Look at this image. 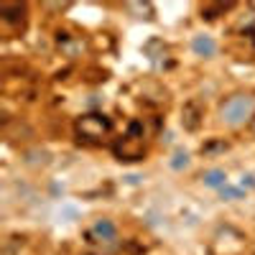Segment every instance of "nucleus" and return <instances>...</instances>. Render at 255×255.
Masks as SVG:
<instances>
[{"mask_svg":"<svg viewBox=\"0 0 255 255\" xmlns=\"http://www.w3.org/2000/svg\"><path fill=\"white\" fill-rule=\"evenodd\" d=\"M77 133L87 140H100L110 133V120L105 115H82L77 120Z\"/></svg>","mask_w":255,"mask_h":255,"instance_id":"obj_2","label":"nucleus"},{"mask_svg":"<svg viewBox=\"0 0 255 255\" xmlns=\"http://www.w3.org/2000/svg\"><path fill=\"white\" fill-rule=\"evenodd\" d=\"M253 113H255V97L253 95H232L222 102V108H220L222 120L232 128L243 125L245 120H253Z\"/></svg>","mask_w":255,"mask_h":255,"instance_id":"obj_1","label":"nucleus"},{"mask_svg":"<svg viewBox=\"0 0 255 255\" xmlns=\"http://www.w3.org/2000/svg\"><path fill=\"white\" fill-rule=\"evenodd\" d=\"M186 166H189V156H186V153H176V156H174V161H171V168L181 171V168H186Z\"/></svg>","mask_w":255,"mask_h":255,"instance_id":"obj_8","label":"nucleus"},{"mask_svg":"<svg viewBox=\"0 0 255 255\" xmlns=\"http://www.w3.org/2000/svg\"><path fill=\"white\" fill-rule=\"evenodd\" d=\"M181 115H184L181 120H184V128H186V130H197V128H199V120H202V108H199V102H197V100L186 102Z\"/></svg>","mask_w":255,"mask_h":255,"instance_id":"obj_3","label":"nucleus"},{"mask_svg":"<svg viewBox=\"0 0 255 255\" xmlns=\"http://www.w3.org/2000/svg\"><path fill=\"white\" fill-rule=\"evenodd\" d=\"M191 49H194L197 56H212V54L217 51V44H215L209 36H194V41H191Z\"/></svg>","mask_w":255,"mask_h":255,"instance_id":"obj_5","label":"nucleus"},{"mask_svg":"<svg viewBox=\"0 0 255 255\" xmlns=\"http://www.w3.org/2000/svg\"><path fill=\"white\" fill-rule=\"evenodd\" d=\"M220 194H222V199H243V189H235V186H225V189H220Z\"/></svg>","mask_w":255,"mask_h":255,"instance_id":"obj_7","label":"nucleus"},{"mask_svg":"<svg viewBox=\"0 0 255 255\" xmlns=\"http://www.w3.org/2000/svg\"><path fill=\"white\" fill-rule=\"evenodd\" d=\"M245 184H248V186H255V176H245V179H243V189H245Z\"/></svg>","mask_w":255,"mask_h":255,"instance_id":"obj_9","label":"nucleus"},{"mask_svg":"<svg viewBox=\"0 0 255 255\" xmlns=\"http://www.w3.org/2000/svg\"><path fill=\"white\" fill-rule=\"evenodd\" d=\"M250 133H253V135H255V118H253V120H250Z\"/></svg>","mask_w":255,"mask_h":255,"instance_id":"obj_10","label":"nucleus"},{"mask_svg":"<svg viewBox=\"0 0 255 255\" xmlns=\"http://www.w3.org/2000/svg\"><path fill=\"white\" fill-rule=\"evenodd\" d=\"M92 235H95L97 240H115L118 227H115L110 220H97L95 227H92Z\"/></svg>","mask_w":255,"mask_h":255,"instance_id":"obj_4","label":"nucleus"},{"mask_svg":"<svg viewBox=\"0 0 255 255\" xmlns=\"http://www.w3.org/2000/svg\"><path fill=\"white\" fill-rule=\"evenodd\" d=\"M202 181L212 189H225L227 186V174L222 171V168H209V171L202 174Z\"/></svg>","mask_w":255,"mask_h":255,"instance_id":"obj_6","label":"nucleus"}]
</instances>
